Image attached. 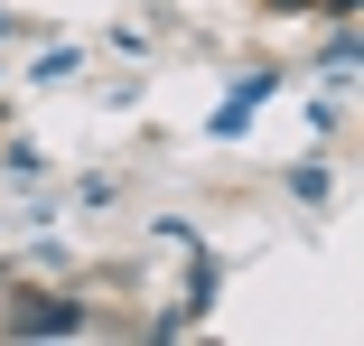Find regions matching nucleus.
Here are the masks:
<instances>
[{
	"label": "nucleus",
	"instance_id": "obj_1",
	"mask_svg": "<svg viewBox=\"0 0 364 346\" xmlns=\"http://www.w3.org/2000/svg\"><path fill=\"white\" fill-rule=\"evenodd\" d=\"M0 337H85V300L75 290H10Z\"/></svg>",
	"mask_w": 364,
	"mask_h": 346
},
{
	"label": "nucleus",
	"instance_id": "obj_2",
	"mask_svg": "<svg viewBox=\"0 0 364 346\" xmlns=\"http://www.w3.org/2000/svg\"><path fill=\"white\" fill-rule=\"evenodd\" d=\"M271 19H309V10H327V0H262Z\"/></svg>",
	"mask_w": 364,
	"mask_h": 346
}]
</instances>
